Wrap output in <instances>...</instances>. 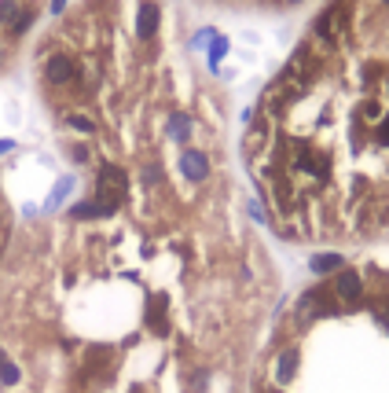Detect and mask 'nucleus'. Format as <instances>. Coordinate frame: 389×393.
<instances>
[{"instance_id": "obj_1", "label": "nucleus", "mask_w": 389, "mask_h": 393, "mask_svg": "<svg viewBox=\"0 0 389 393\" xmlns=\"http://www.w3.org/2000/svg\"><path fill=\"white\" fill-rule=\"evenodd\" d=\"M331 283V291L345 298L356 309L360 323L367 327L374 342V360H379V375L374 386L379 393H389V261H367V265H342L331 272H320Z\"/></svg>"}, {"instance_id": "obj_2", "label": "nucleus", "mask_w": 389, "mask_h": 393, "mask_svg": "<svg viewBox=\"0 0 389 393\" xmlns=\"http://www.w3.org/2000/svg\"><path fill=\"white\" fill-rule=\"evenodd\" d=\"M158 19H162V11L154 0H144L140 4V15H136V37L140 41H151L154 33H158Z\"/></svg>"}, {"instance_id": "obj_3", "label": "nucleus", "mask_w": 389, "mask_h": 393, "mask_svg": "<svg viewBox=\"0 0 389 393\" xmlns=\"http://www.w3.org/2000/svg\"><path fill=\"white\" fill-rule=\"evenodd\" d=\"M44 77H48L51 85H67V81H74V77H77L74 59H67V56H51L48 67H44Z\"/></svg>"}, {"instance_id": "obj_4", "label": "nucleus", "mask_w": 389, "mask_h": 393, "mask_svg": "<svg viewBox=\"0 0 389 393\" xmlns=\"http://www.w3.org/2000/svg\"><path fill=\"white\" fill-rule=\"evenodd\" d=\"M191 133H194V122L191 114H169V122H165V136H169L173 143H191Z\"/></svg>"}, {"instance_id": "obj_5", "label": "nucleus", "mask_w": 389, "mask_h": 393, "mask_svg": "<svg viewBox=\"0 0 389 393\" xmlns=\"http://www.w3.org/2000/svg\"><path fill=\"white\" fill-rule=\"evenodd\" d=\"M33 19H37V8H33V4H26V8L19 11V19L11 22V33H15V37H22V33L33 26Z\"/></svg>"}, {"instance_id": "obj_6", "label": "nucleus", "mask_w": 389, "mask_h": 393, "mask_svg": "<svg viewBox=\"0 0 389 393\" xmlns=\"http://www.w3.org/2000/svg\"><path fill=\"white\" fill-rule=\"evenodd\" d=\"M22 8H26L22 0H0V26H11V22L19 19Z\"/></svg>"}, {"instance_id": "obj_7", "label": "nucleus", "mask_w": 389, "mask_h": 393, "mask_svg": "<svg viewBox=\"0 0 389 393\" xmlns=\"http://www.w3.org/2000/svg\"><path fill=\"white\" fill-rule=\"evenodd\" d=\"M74 188V177H63V184L56 188V191H51V199H48V206H59L63 199H67V191Z\"/></svg>"}, {"instance_id": "obj_8", "label": "nucleus", "mask_w": 389, "mask_h": 393, "mask_svg": "<svg viewBox=\"0 0 389 393\" xmlns=\"http://www.w3.org/2000/svg\"><path fill=\"white\" fill-rule=\"evenodd\" d=\"M0 378H4L8 386H15L19 383V368L15 364H8V360H0Z\"/></svg>"}, {"instance_id": "obj_9", "label": "nucleus", "mask_w": 389, "mask_h": 393, "mask_svg": "<svg viewBox=\"0 0 389 393\" xmlns=\"http://www.w3.org/2000/svg\"><path fill=\"white\" fill-rule=\"evenodd\" d=\"M70 129H77V133H92V122H88L85 114H70Z\"/></svg>"}, {"instance_id": "obj_10", "label": "nucleus", "mask_w": 389, "mask_h": 393, "mask_svg": "<svg viewBox=\"0 0 389 393\" xmlns=\"http://www.w3.org/2000/svg\"><path fill=\"white\" fill-rule=\"evenodd\" d=\"M11 147H15V140H0V159H4V154H8Z\"/></svg>"}, {"instance_id": "obj_11", "label": "nucleus", "mask_w": 389, "mask_h": 393, "mask_svg": "<svg viewBox=\"0 0 389 393\" xmlns=\"http://www.w3.org/2000/svg\"><path fill=\"white\" fill-rule=\"evenodd\" d=\"M63 8H67V0H51V15H59Z\"/></svg>"}, {"instance_id": "obj_12", "label": "nucleus", "mask_w": 389, "mask_h": 393, "mask_svg": "<svg viewBox=\"0 0 389 393\" xmlns=\"http://www.w3.org/2000/svg\"><path fill=\"white\" fill-rule=\"evenodd\" d=\"M0 67H4V45H0Z\"/></svg>"}]
</instances>
